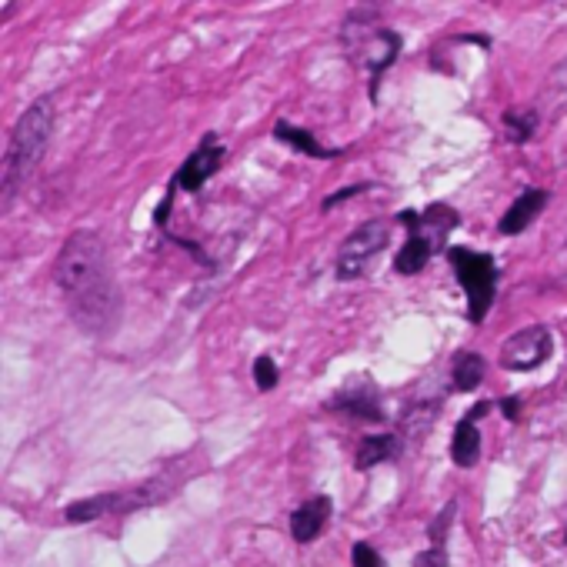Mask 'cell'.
I'll list each match as a JSON object with an SVG mask.
<instances>
[{
  "mask_svg": "<svg viewBox=\"0 0 567 567\" xmlns=\"http://www.w3.org/2000/svg\"><path fill=\"white\" fill-rule=\"evenodd\" d=\"M487 411H491V401H481V404H474L461 421H457L454 437H451V461L457 467H474L477 461H481V431H477L474 424L481 421Z\"/></svg>",
  "mask_w": 567,
  "mask_h": 567,
  "instance_id": "cell-8",
  "label": "cell"
},
{
  "mask_svg": "<svg viewBox=\"0 0 567 567\" xmlns=\"http://www.w3.org/2000/svg\"><path fill=\"white\" fill-rule=\"evenodd\" d=\"M367 187H371V184H354V187H347V191H341V194L327 197V201H324V211H331V207H337V204H341V201H347V197H354V194L367 191Z\"/></svg>",
  "mask_w": 567,
  "mask_h": 567,
  "instance_id": "cell-21",
  "label": "cell"
},
{
  "mask_svg": "<svg viewBox=\"0 0 567 567\" xmlns=\"http://www.w3.org/2000/svg\"><path fill=\"white\" fill-rule=\"evenodd\" d=\"M54 127H57L54 97H37V101L17 117L11 141H7V154H4V177H0V204L4 207H11L14 194L21 191L27 177L44 161L47 147H51V137H54Z\"/></svg>",
  "mask_w": 567,
  "mask_h": 567,
  "instance_id": "cell-2",
  "label": "cell"
},
{
  "mask_svg": "<svg viewBox=\"0 0 567 567\" xmlns=\"http://www.w3.org/2000/svg\"><path fill=\"white\" fill-rule=\"evenodd\" d=\"M497 401H501L504 417H511V421H517V397H497Z\"/></svg>",
  "mask_w": 567,
  "mask_h": 567,
  "instance_id": "cell-22",
  "label": "cell"
},
{
  "mask_svg": "<svg viewBox=\"0 0 567 567\" xmlns=\"http://www.w3.org/2000/svg\"><path fill=\"white\" fill-rule=\"evenodd\" d=\"M354 567H384V557L371 544H354Z\"/></svg>",
  "mask_w": 567,
  "mask_h": 567,
  "instance_id": "cell-19",
  "label": "cell"
},
{
  "mask_svg": "<svg viewBox=\"0 0 567 567\" xmlns=\"http://www.w3.org/2000/svg\"><path fill=\"white\" fill-rule=\"evenodd\" d=\"M387 241H391L387 221H367L357 227L341 244V251H337V281H357V277H364L374 257L387 247Z\"/></svg>",
  "mask_w": 567,
  "mask_h": 567,
  "instance_id": "cell-5",
  "label": "cell"
},
{
  "mask_svg": "<svg viewBox=\"0 0 567 567\" xmlns=\"http://www.w3.org/2000/svg\"><path fill=\"white\" fill-rule=\"evenodd\" d=\"M224 161V144L217 141L214 134H204V141L194 147L191 157L181 164V171L174 174V187L177 191H187V194H197L201 187L207 184V177L217 174V167Z\"/></svg>",
  "mask_w": 567,
  "mask_h": 567,
  "instance_id": "cell-7",
  "label": "cell"
},
{
  "mask_svg": "<svg viewBox=\"0 0 567 567\" xmlns=\"http://www.w3.org/2000/svg\"><path fill=\"white\" fill-rule=\"evenodd\" d=\"M397 221L407 227V241L401 247V254L394 257V271L411 277L417 271H424L427 261L441 251L447 234L461 224V217H457V211H451L447 204H431L424 214L401 211L397 214Z\"/></svg>",
  "mask_w": 567,
  "mask_h": 567,
  "instance_id": "cell-3",
  "label": "cell"
},
{
  "mask_svg": "<svg viewBox=\"0 0 567 567\" xmlns=\"http://www.w3.org/2000/svg\"><path fill=\"white\" fill-rule=\"evenodd\" d=\"M331 521V497L317 494L311 501H304L291 514V537L297 544H311L317 534L324 531V524Z\"/></svg>",
  "mask_w": 567,
  "mask_h": 567,
  "instance_id": "cell-11",
  "label": "cell"
},
{
  "mask_svg": "<svg viewBox=\"0 0 567 567\" xmlns=\"http://www.w3.org/2000/svg\"><path fill=\"white\" fill-rule=\"evenodd\" d=\"M447 261H451L454 277L461 281L464 294H467V321L471 324H484L487 311L494 304L497 294V264L491 254L471 251V247H451L447 251Z\"/></svg>",
  "mask_w": 567,
  "mask_h": 567,
  "instance_id": "cell-4",
  "label": "cell"
},
{
  "mask_svg": "<svg viewBox=\"0 0 567 567\" xmlns=\"http://www.w3.org/2000/svg\"><path fill=\"white\" fill-rule=\"evenodd\" d=\"M547 207V191H541V187H527V191H521L514 197V204L507 207V214L501 217V224H497V231L507 234V237H517L524 234L527 227H531L537 221V214H541Z\"/></svg>",
  "mask_w": 567,
  "mask_h": 567,
  "instance_id": "cell-10",
  "label": "cell"
},
{
  "mask_svg": "<svg viewBox=\"0 0 567 567\" xmlns=\"http://www.w3.org/2000/svg\"><path fill=\"white\" fill-rule=\"evenodd\" d=\"M504 131H507V141L527 144L537 134V111H531V107H517V111H507L504 114Z\"/></svg>",
  "mask_w": 567,
  "mask_h": 567,
  "instance_id": "cell-16",
  "label": "cell"
},
{
  "mask_svg": "<svg viewBox=\"0 0 567 567\" xmlns=\"http://www.w3.org/2000/svg\"><path fill=\"white\" fill-rule=\"evenodd\" d=\"M274 137L281 144L294 147V151L307 154V157H321V161H334V157L341 154V151H331V147H324L311 131H304V127H294V124H287V121H277Z\"/></svg>",
  "mask_w": 567,
  "mask_h": 567,
  "instance_id": "cell-13",
  "label": "cell"
},
{
  "mask_svg": "<svg viewBox=\"0 0 567 567\" xmlns=\"http://www.w3.org/2000/svg\"><path fill=\"white\" fill-rule=\"evenodd\" d=\"M331 411H344L351 417H361V421H371V424H384V407L377 401V391L367 381H357L344 391H337L331 401H327Z\"/></svg>",
  "mask_w": 567,
  "mask_h": 567,
  "instance_id": "cell-9",
  "label": "cell"
},
{
  "mask_svg": "<svg viewBox=\"0 0 567 567\" xmlns=\"http://www.w3.org/2000/svg\"><path fill=\"white\" fill-rule=\"evenodd\" d=\"M277 381H281V374H277V361H274V357L261 354L254 361V384H257V391H264V394L274 391Z\"/></svg>",
  "mask_w": 567,
  "mask_h": 567,
  "instance_id": "cell-17",
  "label": "cell"
},
{
  "mask_svg": "<svg viewBox=\"0 0 567 567\" xmlns=\"http://www.w3.org/2000/svg\"><path fill=\"white\" fill-rule=\"evenodd\" d=\"M414 567H447V547H431L414 557Z\"/></svg>",
  "mask_w": 567,
  "mask_h": 567,
  "instance_id": "cell-20",
  "label": "cell"
},
{
  "mask_svg": "<svg viewBox=\"0 0 567 567\" xmlns=\"http://www.w3.org/2000/svg\"><path fill=\"white\" fill-rule=\"evenodd\" d=\"M117 501H121V494H97V497H84V501L67 504L64 517H67V521H71V524L97 521V517H104V514H114V511H117Z\"/></svg>",
  "mask_w": 567,
  "mask_h": 567,
  "instance_id": "cell-15",
  "label": "cell"
},
{
  "mask_svg": "<svg viewBox=\"0 0 567 567\" xmlns=\"http://www.w3.org/2000/svg\"><path fill=\"white\" fill-rule=\"evenodd\" d=\"M457 517V504L451 501V504H444V511L434 517V524H431V541H434V547H444V537H447V527H451V521Z\"/></svg>",
  "mask_w": 567,
  "mask_h": 567,
  "instance_id": "cell-18",
  "label": "cell"
},
{
  "mask_svg": "<svg viewBox=\"0 0 567 567\" xmlns=\"http://www.w3.org/2000/svg\"><path fill=\"white\" fill-rule=\"evenodd\" d=\"M484 374H487L484 357L474 354V351H464V354H457L454 364H451V387L461 394H471L474 387H481Z\"/></svg>",
  "mask_w": 567,
  "mask_h": 567,
  "instance_id": "cell-14",
  "label": "cell"
},
{
  "mask_svg": "<svg viewBox=\"0 0 567 567\" xmlns=\"http://www.w3.org/2000/svg\"><path fill=\"white\" fill-rule=\"evenodd\" d=\"M54 281L61 291L67 314L74 324L91 337L114 334L121 321V287L107 261L101 234L94 231H74L64 241L61 254L54 264Z\"/></svg>",
  "mask_w": 567,
  "mask_h": 567,
  "instance_id": "cell-1",
  "label": "cell"
},
{
  "mask_svg": "<svg viewBox=\"0 0 567 567\" xmlns=\"http://www.w3.org/2000/svg\"><path fill=\"white\" fill-rule=\"evenodd\" d=\"M404 451V441L397 434H371L357 444V457H354V467L357 471H371V467L384 464V461H394L397 454Z\"/></svg>",
  "mask_w": 567,
  "mask_h": 567,
  "instance_id": "cell-12",
  "label": "cell"
},
{
  "mask_svg": "<svg viewBox=\"0 0 567 567\" xmlns=\"http://www.w3.org/2000/svg\"><path fill=\"white\" fill-rule=\"evenodd\" d=\"M551 351H554V337L544 324L524 327V331L511 334L501 344V367L511 374L534 371V367H541L551 357Z\"/></svg>",
  "mask_w": 567,
  "mask_h": 567,
  "instance_id": "cell-6",
  "label": "cell"
}]
</instances>
